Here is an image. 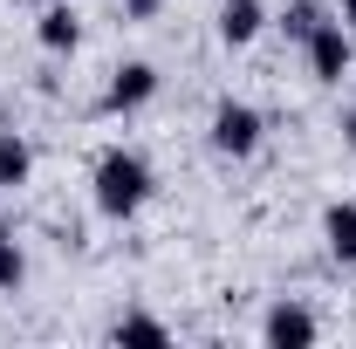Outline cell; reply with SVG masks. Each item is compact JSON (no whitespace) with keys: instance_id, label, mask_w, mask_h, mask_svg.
Returning <instances> with one entry per match:
<instances>
[{"instance_id":"obj_8","label":"cell","mask_w":356,"mask_h":349,"mask_svg":"<svg viewBox=\"0 0 356 349\" xmlns=\"http://www.w3.org/2000/svg\"><path fill=\"white\" fill-rule=\"evenodd\" d=\"M322 240H329V254L343 267H356V199H336L322 213Z\"/></svg>"},{"instance_id":"obj_7","label":"cell","mask_w":356,"mask_h":349,"mask_svg":"<svg viewBox=\"0 0 356 349\" xmlns=\"http://www.w3.org/2000/svg\"><path fill=\"white\" fill-rule=\"evenodd\" d=\"M261 28H267V0H220V42L226 48L261 42Z\"/></svg>"},{"instance_id":"obj_4","label":"cell","mask_w":356,"mask_h":349,"mask_svg":"<svg viewBox=\"0 0 356 349\" xmlns=\"http://www.w3.org/2000/svg\"><path fill=\"white\" fill-rule=\"evenodd\" d=\"M302 48H309V76H315V83H343L350 62H356V35L343 28V21H322Z\"/></svg>"},{"instance_id":"obj_11","label":"cell","mask_w":356,"mask_h":349,"mask_svg":"<svg viewBox=\"0 0 356 349\" xmlns=\"http://www.w3.org/2000/svg\"><path fill=\"white\" fill-rule=\"evenodd\" d=\"M322 21H329V7H322V0H288V14H281V35H288V42H309Z\"/></svg>"},{"instance_id":"obj_16","label":"cell","mask_w":356,"mask_h":349,"mask_svg":"<svg viewBox=\"0 0 356 349\" xmlns=\"http://www.w3.org/2000/svg\"><path fill=\"white\" fill-rule=\"evenodd\" d=\"M14 7H48V0H14Z\"/></svg>"},{"instance_id":"obj_1","label":"cell","mask_w":356,"mask_h":349,"mask_svg":"<svg viewBox=\"0 0 356 349\" xmlns=\"http://www.w3.org/2000/svg\"><path fill=\"white\" fill-rule=\"evenodd\" d=\"M89 192H96V213L103 219H137L151 206V192H158V172H151V158L144 151H103L96 158V172H89Z\"/></svg>"},{"instance_id":"obj_5","label":"cell","mask_w":356,"mask_h":349,"mask_svg":"<svg viewBox=\"0 0 356 349\" xmlns=\"http://www.w3.org/2000/svg\"><path fill=\"white\" fill-rule=\"evenodd\" d=\"M315 336H322V322H315V308L295 302V295H288V302H274V308L261 315V343H267V349H309Z\"/></svg>"},{"instance_id":"obj_15","label":"cell","mask_w":356,"mask_h":349,"mask_svg":"<svg viewBox=\"0 0 356 349\" xmlns=\"http://www.w3.org/2000/svg\"><path fill=\"white\" fill-rule=\"evenodd\" d=\"M336 21H343V28L356 35V0H343V7H336Z\"/></svg>"},{"instance_id":"obj_2","label":"cell","mask_w":356,"mask_h":349,"mask_svg":"<svg viewBox=\"0 0 356 349\" xmlns=\"http://www.w3.org/2000/svg\"><path fill=\"white\" fill-rule=\"evenodd\" d=\"M206 137H213V151H220V158H254V151H261V137H267V117L254 110V103L226 96V103H213Z\"/></svg>"},{"instance_id":"obj_6","label":"cell","mask_w":356,"mask_h":349,"mask_svg":"<svg viewBox=\"0 0 356 349\" xmlns=\"http://www.w3.org/2000/svg\"><path fill=\"white\" fill-rule=\"evenodd\" d=\"M35 42H42L48 55H76V48H83V14L62 7V0H48L42 21H35Z\"/></svg>"},{"instance_id":"obj_10","label":"cell","mask_w":356,"mask_h":349,"mask_svg":"<svg viewBox=\"0 0 356 349\" xmlns=\"http://www.w3.org/2000/svg\"><path fill=\"white\" fill-rule=\"evenodd\" d=\"M117 343H144V349H165L172 343V329L158 322V315H144V308H131V315H117V329H110Z\"/></svg>"},{"instance_id":"obj_12","label":"cell","mask_w":356,"mask_h":349,"mask_svg":"<svg viewBox=\"0 0 356 349\" xmlns=\"http://www.w3.org/2000/svg\"><path fill=\"white\" fill-rule=\"evenodd\" d=\"M21 281H28V254H21L14 240H0V295H14Z\"/></svg>"},{"instance_id":"obj_3","label":"cell","mask_w":356,"mask_h":349,"mask_svg":"<svg viewBox=\"0 0 356 349\" xmlns=\"http://www.w3.org/2000/svg\"><path fill=\"white\" fill-rule=\"evenodd\" d=\"M151 96H158V69H151V62H117L96 110H103V117H131V110H144Z\"/></svg>"},{"instance_id":"obj_9","label":"cell","mask_w":356,"mask_h":349,"mask_svg":"<svg viewBox=\"0 0 356 349\" xmlns=\"http://www.w3.org/2000/svg\"><path fill=\"white\" fill-rule=\"evenodd\" d=\"M35 178V144L21 131H0V192H21Z\"/></svg>"},{"instance_id":"obj_14","label":"cell","mask_w":356,"mask_h":349,"mask_svg":"<svg viewBox=\"0 0 356 349\" xmlns=\"http://www.w3.org/2000/svg\"><path fill=\"white\" fill-rule=\"evenodd\" d=\"M336 131H343V144L356 151V110H343V124H336Z\"/></svg>"},{"instance_id":"obj_13","label":"cell","mask_w":356,"mask_h":349,"mask_svg":"<svg viewBox=\"0 0 356 349\" xmlns=\"http://www.w3.org/2000/svg\"><path fill=\"white\" fill-rule=\"evenodd\" d=\"M117 7H124V21H158L165 0H117Z\"/></svg>"}]
</instances>
